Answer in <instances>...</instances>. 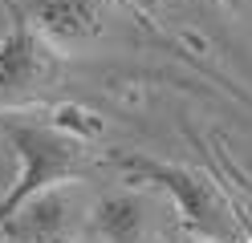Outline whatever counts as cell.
<instances>
[{
	"label": "cell",
	"mask_w": 252,
	"mask_h": 243,
	"mask_svg": "<svg viewBox=\"0 0 252 243\" xmlns=\"http://www.w3.org/2000/svg\"><path fill=\"white\" fill-rule=\"evenodd\" d=\"M0 138L17 154V183L0 199V223L41 190L61 187V183H82L98 162L94 142L86 134H77V130L53 118H41V113L4 109L0 113Z\"/></svg>",
	"instance_id": "cell-1"
},
{
	"label": "cell",
	"mask_w": 252,
	"mask_h": 243,
	"mask_svg": "<svg viewBox=\"0 0 252 243\" xmlns=\"http://www.w3.org/2000/svg\"><path fill=\"white\" fill-rule=\"evenodd\" d=\"M114 166L130 170L134 183H147L155 190L171 194V207L183 219V227L203 243H244L252 231V219L240 215V207L232 203V194L216 183L212 174L195 166H179V162H163L151 154H130L118 150Z\"/></svg>",
	"instance_id": "cell-2"
},
{
	"label": "cell",
	"mask_w": 252,
	"mask_h": 243,
	"mask_svg": "<svg viewBox=\"0 0 252 243\" xmlns=\"http://www.w3.org/2000/svg\"><path fill=\"white\" fill-rule=\"evenodd\" d=\"M65 77V57L49 49L29 21L12 8V28L0 37V113L45 102Z\"/></svg>",
	"instance_id": "cell-3"
},
{
	"label": "cell",
	"mask_w": 252,
	"mask_h": 243,
	"mask_svg": "<svg viewBox=\"0 0 252 243\" xmlns=\"http://www.w3.org/2000/svg\"><path fill=\"white\" fill-rule=\"evenodd\" d=\"M90 190L86 183H61L33 194L0 223L4 243H86L90 239Z\"/></svg>",
	"instance_id": "cell-4"
},
{
	"label": "cell",
	"mask_w": 252,
	"mask_h": 243,
	"mask_svg": "<svg viewBox=\"0 0 252 243\" xmlns=\"http://www.w3.org/2000/svg\"><path fill=\"white\" fill-rule=\"evenodd\" d=\"M12 8L61 57L94 49L110 28V0H17Z\"/></svg>",
	"instance_id": "cell-5"
},
{
	"label": "cell",
	"mask_w": 252,
	"mask_h": 243,
	"mask_svg": "<svg viewBox=\"0 0 252 243\" xmlns=\"http://www.w3.org/2000/svg\"><path fill=\"white\" fill-rule=\"evenodd\" d=\"M90 239L98 243H159L163 207L147 187H122L90 203Z\"/></svg>",
	"instance_id": "cell-6"
},
{
	"label": "cell",
	"mask_w": 252,
	"mask_h": 243,
	"mask_svg": "<svg viewBox=\"0 0 252 243\" xmlns=\"http://www.w3.org/2000/svg\"><path fill=\"white\" fill-rule=\"evenodd\" d=\"M147 16H171V12H187V8H199L208 0H134Z\"/></svg>",
	"instance_id": "cell-7"
},
{
	"label": "cell",
	"mask_w": 252,
	"mask_h": 243,
	"mask_svg": "<svg viewBox=\"0 0 252 243\" xmlns=\"http://www.w3.org/2000/svg\"><path fill=\"white\" fill-rule=\"evenodd\" d=\"M220 8H228V12H236V16H252V0H216Z\"/></svg>",
	"instance_id": "cell-8"
},
{
	"label": "cell",
	"mask_w": 252,
	"mask_h": 243,
	"mask_svg": "<svg viewBox=\"0 0 252 243\" xmlns=\"http://www.w3.org/2000/svg\"><path fill=\"white\" fill-rule=\"evenodd\" d=\"M191 243H203V239H191Z\"/></svg>",
	"instance_id": "cell-9"
}]
</instances>
